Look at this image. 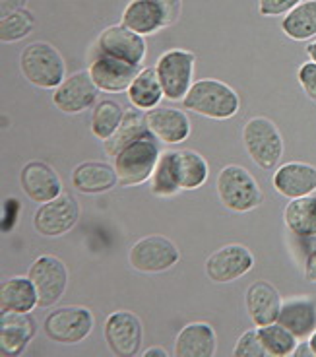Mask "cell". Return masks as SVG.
<instances>
[{
  "instance_id": "6da1fadb",
  "label": "cell",
  "mask_w": 316,
  "mask_h": 357,
  "mask_svg": "<svg viewBox=\"0 0 316 357\" xmlns=\"http://www.w3.org/2000/svg\"><path fill=\"white\" fill-rule=\"evenodd\" d=\"M182 109L212 121H227L241 111V98L229 84L216 78L196 80L181 101Z\"/></svg>"
},
{
  "instance_id": "7a4b0ae2",
  "label": "cell",
  "mask_w": 316,
  "mask_h": 357,
  "mask_svg": "<svg viewBox=\"0 0 316 357\" xmlns=\"http://www.w3.org/2000/svg\"><path fill=\"white\" fill-rule=\"evenodd\" d=\"M19 70L31 86L56 89L66 80V63L61 51L47 41H33L19 53Z\"/></svg>"
},
{
  "instance_id": "3957f363",
  "label": "cell",
  "mask_w": 316,
  "mask_h": 357,
  "mask_svg": "<svg viewBox=\"0 0 316 357\" xmlns=\"http://www.w3.org/2000/svg\"><path fill=\"white\" fill-rule=\"evenodd\" d=\"M216 190L219 202L235 214L253 212L264 202V192L258 181L243 165H226L219 171Z\"/></svg>"
},
{
  "instance_id": "277c9868",
  "label": "cell",
  "mask_w": 316,
  "mask_h": 357,
  "mask_svg": "<svg viewBox=\"0 0 316 357\" xmlns=\"http://www.w3.org/2000/svg\"><path fill=\"white\" fill-rule=\"evenodd\" d=\"M159 155H161V142L154 134L144 136L136 142L128 144L127 148H123L113 158L118 187H138V185H144L145 181H150Z\"/></svg>"
},
{
  "instance_id": "5b68a950",
  "label": "cell",
  "mask_w": 316,
  "mask_h": 357,
  "mask_svg": "<svg viewBox=\"0 0 316 357\" xmlns=\"http://www.w3.org/2000/svg\"><path fill=\"white\" fill-rule=\"evenodd\" d=\"M243 146L248 158L262 171H276L283 158V136L268 116H253L243 126Z\"/></svg>"
},
{
  "instance_id": "8992f818",
  "label": "cell",
  "mask_w": 316,
  "mask_h": 357,
  "mask_svg": "<svg viewBox=\"0 0 316 357\" xmlns=\"http://www.w3.org/2000/svg\"><path fill=\"white\" fill-rule=\"evenodd\" d=\"M95 326V317L88 307L81 305H66L56 307L43 321V332L51 342L76 346L90 336Z\"/></svg>"
},
{
  "instance_id": "52a82bcc",
  "label": "cell",
  "mask_w": 316,
  "mask_h": 357,
  "mask_svg": "<svg viewBox=\"0 0 316 357\" xmlns=\"http://www.w3.org/2000/svg\"><path fill=\"white\" fill-rule=\"evenodd\" d=\"M155 72L161 82L165 99L182 101L192 84L196 82V54L187 49H169L159 54L155 63Z\"/></svg>"
},
{
  "instance_id": "ba28073f",
  "label": "cell",
  "mask_w": 316,
  "mask_h": 357,
  "mask_svg": "<svg viewBox=\"0 0 316 357\" xmlns=\"http://www.w3.org/2000/svg\"><path fill=\"white\" fill-rule=\"evenodd\" d=\"M181 260V249L163 235L142 237L128 250V264L140 274H163Z\"/></svg>"
},
{
  "instance_id": "9c48e42d",
  "label": "cell",
  "mask_w": 316,
  "mask_h": 357,
  "mask_svg": "<svg viewBox=\"0 0 316 357\" xmlns=\"http://www.w3.org/2000/svg\"><path fill=\"white\" fill-rule=\"evenodd\" d=\"M103 338L117 357H136L144 344V324L136 312L118 309L105 319Z\"/></svg>"
},
{
  "instance_id": "30bf717a",
  "label": "cell",
  "mask_w": 316,
  "mask_h": 357,
  "mask_svg": "<svg viewBox=\"0 0 316 357\" xmlns=\"http://www.w3.org/2000/svg\"><path fill=\"white\" fill-rule=\"evenodd\" d=\"M27 276L35 284L39 307L43 309H51L58 303L68 287V268L53 255L37 257L27 270Z\"/></svg>"
},
{
  "instance_id": "8fae6325",
  "label": "cell",
  "mask_w": 316,
  "mask_h": 357,
  "mask_svg": "<svg viewBox=\"0 0 316 357\" xmlns=\"http://www.w3.org/2000/svg\"><path fill=\"white\" fill-rule=\"evenodd\" d=\"M80 222V204L72 195L63 192L51 202L39 204L33 214V229L43 237H63Z\"/></svg>"
},
{
  "instance_id": "7c38bea8",
  "label": "cell",
  "mask_w": 316,
  "mask_h": 357,
  "mask_svg": "<svg viewBox=\"0 0 316 357\" xmlns=\"http://www.w3.org/2000/svg\"><path fill=\"white\" fill-rule=\"evenodd\" d=\"M91 51L115 56L118 61L136 64V66H142L145 61V54H148V43H145V37L130 31L123 24H115V26H109L101 31L100 37L95 39V43L91 47Z\"/></svg>"
},
{
  "instance_id": "4fadbf2b",
  "label": "cell",
  "mask_w": 316,
  "mask_h": 357,
  "mask_svg": "<svg viewBox=\"0 0 316 357\" xmlns=\"http://www.w3.org/2000/svg\"><path fill=\"white\" fill-rule=\"evenodd\" d=\"M101 89L91 78L90 70H78L53 89V103L66 115H78L97 105Z\"/></svg>"
},
{
  "instance_id": "5bb4252c",
  "label": "cell",
  "mask_w": 316,
  "mask_h": 357,
  "mask_svg": "<svg viewBox=\"0 0 316 357\" xmlns=\"http://www.w3.org/2000/svg\"><path fill=\"white\" fill-rule=\"evenodd\" d=\"M254 268V255L248 247L231 243L214 250L206 259V276L216 284H231L246 276Z\"/></svg>"
},
{
  "instance_id": "9a60e30c",
  "label": "cell",
  "mask_w": 316,
  "mask_h": 357,
  "mask_svg": "<svg viewBox=\"0 0 316 357\" xmlns=\"http://www.w3.org/2000/svg\"><path fill=\"white\" fill-rule=\"evenodd\" d=\"M90 70L91 78L97 84L101 91L107 93H123L130 88V84L134 82L138 72L142 70V66L118 61L115 56L109 54L93 53L90 51Z\"/></svg>"
},
{
  "instance_id": "2e32d148",
  "label": "cell",
  "mask_w": 316,
  "mask_h": 357,
  "mask_svg": "<svg viewBox=\"0 0 316 357\" xmlns=\"http://www.w3.org/2000/svg\"><path fill=\"white\" fill-rule=\"evenodd\" d=\"M19 185L31 202L45 204L63 195V181L45 161H27L19 171Z\"/></svg>"
},
{
  "instance_id": "e0dca14e",
  "label": "cell",
  "mask_w": 316,
  "mask_h": 357,
  "mask_svg": "<svg viewBox=\"0 0 316 357\" xmlns=\"http://www.w3.org/2000/svg\"><path fill=\"white\" fill-rule=\"evenodd\" d=\"M37 321L31 312H2L0 314V351L4 357L22 356L35 338Z\"/></svg>"
},
{
  "instance_id": "ac0fdd59",
  "label": "cell",
  "mask_w": 316,
  "mask_h": 357,
  "mask_svg": "<svg viewBox=\"0 0 316 357\" xmlns=\"http://www.w3.org/2000/svg\"><path fill=\"white\" fill-rule=\"evenodd\" d=\"M148 128L165 146H177L189 140L192 123L184 109L155 107L145 113Z\"/></svg>"
},
{
  "instance_id": "d6986e66",
  "label": "cell",
  "mask_w": 316,
  "mask_h": 357,
  "mask_svg": "<svg viewBox=\"0 0 316 357\" xmlns=\"http://www.w3.org/2000/svg\"><path fill=\"white\" fill-rule=\"evenodd\" d=\"M271 185L281 197L301 198L316 192V167L305 161H290L274 171Z\"/></svg>"
},
{
  "instance_id": "ffe728a7",
  "label": "cell",
  "mask_w": 316,
  "mask_h": 357,
  "mask_svg": "<svg viewBox=\"0 0 316 357\" xmlns=\"http://www.w3.org/2000/svg\"><path fill=\"white\" fill-rule=\"evenodd\" d=\"M280 291L266 280H256L244 291V309L248 312L254 326H266L278 322L281 311Z\"/></svg>"
},
{
  "instance_id": "44dd1931",
  "label": "cell",
  "mask_w": 316,
  "mask_h": 357,
  "mask_svg": "<svg viewBox=\"0 0 316 357\" xmlns=\"http://www.w3.org/2000/svg\"><path fill=\"white\" fill-rule=\"evenodd\" d=\"M217 351V334L210 322H189L175 338V357H214Z\"/></svg>"
},
{
  "instance_id": "7402d4cb",
  "label": "cell",
  "mask_w": 316,
  "mask_h": 357,
  "mask_svg": "<svg viewBox=\"0 0 316 357\" xmlns=\"http://www.w3.org/2000/svg\"><path fill=\"white\" fill-rule=\"evenodd\" d=\"M278 322L293 332L299 342H305L316 331V299L310 295H295L283 299Z\"/></svg>"
},
{
  "instance_id": "603a6c76",
  "label": "cell",
  "mask_w": 316,
  "mask_h": 357,
  "mask_svg": "<svg viewBox=\"0 0 316 357\" xmlns=\"http://www.w3.org/2000/svg\"><path fill=\"white\" fill-rule=\"evenodd\" d=\"M120 24L138 36L148 37L167 27V16L155 0H130L123 10Z\"/></svg>"
},
{
  "instance_id": "cb8c5ba5",
  "label": "cell",
  "mask_w": 316,
  "mask_h": 357,
  "mask_svg": "<svg viewBox=\"0 0 316 357\" xmlns=\"http://www.w3.org/2000/svg\"><path fill=\"white\" fill-rule=\"evenodd\" d=\"M74 190L81 195H103L118 185L115 165L103 161H84L76 165L70 175Z\"/></svg>"
},
{
  "instance_id": "d4e9b609",
  "label": "cell",
  "mask_w": 316,
  "mask_h": 357,
  "mask_svg": "<svg viewBox=\"0 0 316 357\" xmlns=\"http://www.w3.org/2000/svg\"><path fill=\"white\" fill-rule=\"evenodd\" d=\"M39 307V294L29 276H12L0 286V311L33 312Z\"/></svg>"
},
{
  "instance_id": "484cf974",
  "label": "cell",
  "mask_w": 316,
  "mask_h": 357,
  "mask_svg": "<svg viewBox=\"0 0 316 357\" xmlns=\"http://www.w3.org/2000/svg\"><path fill=\"white\" fill-rule=\"evenodd\" d=\"M127 98L132 107L140 109L144 113L159 107L165 93H163L161 82L157 78L155 66H142V70L138 72L134 82L127 89Z\"/></svg>"
},
{
  "instance_id": "4316f807",
  "label": "cell",
  "mask_w": 316,
  "mask_h": 357,
  "mask_svg": "<svg viewBox=\"0 0 316 357\" xmlns=\"http://www.w3.org/2000/svg\"><path fill=\"white\" fill-rule=\"evenodd\" d=\"M283 222L297 239L316 237V192L290 200L283 210Z\"/></svg>"
},
{
  "instance_id": "83f0119b",
  "label": "cell",
  "mask_w": 316,
  "mask_h": 357,
  "mask_svg": "<svg viewBox=\"0 0 316 357\" xmlns=\"http://www.w3.org/2000/svg\"><path fill=\"white\" fill-rule=\"evenodd\" d=\"M150 128H148V121H145V113L140 109H127L123 123L117 128V132L113 134L109 140L103 142V150L109 158H115L123 148H127L128 144L136 142L144 136H150Z\"/></svg>"
},
{
  "instance_id": "f1b7e54d",
  "label": "cell",
  "mask_w": 316,
  "mask_h": 357,
  "mask_svg": "<svg viewBox=\"0 0 316 357\" xmlns=\"http://www.w3.org/2000/svg\"><path fill=\"white\" fill-rule=\"evenodd\" d=\"M182 190L181 177H179V163L177 152L165 150L157 160L154 173L150 177V192L157 198H171Z\"/></svg>"
},
{
  "instance_id": "f546056e",
  "label": "cell",
  "mask_w": 316,
  "mask_h": 357,
  "mask_svg": "<svg viewBox=\"0 0 316 357\" xmlns=\"http://www.w3.org/2000/svg\"><path fill=\"white\" fill-rule=\"evenodd\" d=\"M281 31L293 41L316 37V0H303L281 20Z\"/></svg>"
},
{
  "instance_id": "4dcf8cb0",
  "label": "cell",
  "mask_w": 316,
  "mask_h": 357,
  "mask_svg": "<svg viewBox=\"0 0 316 357\" xmlns=\"http://www.w3.org/2000/svg\"><path fill=\"white\" fill-rule=\"evenodd\" d=\"M125 107L113 101V99H103V101H97V105L93 107L91 111V119H90V130L91 134L105 142L109 140L113 134L117 132V128L123 123L125 119Z\"/></svg>"
},
{
  "instance_id": "1f68e13d",
  "label": "cell",
  "mask_w": 316,
  "mask_h": 357,
  "mask_svg": "<svg viewBox=\"0 0 316 357\" xmlns=\"http://www.w3.org/2000/svg\"><path fill=\"white\" fill-rule=\"evenodd\" d=\"M179 177L182 190H198L206 185L210 177V165L206 158L196 150H181L177 152Z\"/></svg>"
},
{
  "instance_id": "d6a6232c",
  "label": "cell",
  "mask_w": 316,
  "mask_h": 357,
  "mask_svg": "<svg viewBox=\"0 0 316 357\" xmlns=\"http://www.w3.org/2000/svg\"><path fill=\"white\" fill-rule=\"evenodd\" d=\"M258 336L262 340L266 354L271 357H291L295 356L299 346V338L290 332L280 322H271L266 326H256Z\"/></svg>"
},
{
  "instance_id": "836d02e7",
  "label": "cell",
  "mask_w": 316,
  "mask_h": 357,
  "mask_svg": "<svg viewBox=\"0 0 316 357\" xmlns=\"http://www.w3.org/2000/svg\"><path fill=\"white\" fill-rule=\"evenodd\" d=\"M35 27V18L27 8L16 10L0 16V41L2 43H18L26 39Z\"/></svg>"
},
{
  "instance_id": "e575fe53",
  "label": "cell",
  "mask_w": 316,
  "mask_h": 357,
  "mask_svg": "<svg viewBox=\"0 0 316 357\" xmlns=\"http://www.w3.org/2000/svg\"><path fill=\"white\" fill-rule=\"evenodd\" d=\"M266 349L262 346V340L258 336V328L246 331L243 336H239L233 348V357H266Z\"/></svg>"
},
{
  "instance_id": "d590c367",
  "label": "cell",
  "mask_w": 316,
  "mask_h": 357,
  "mask_svg": "<svg viewBox=\"0 0 316 357\" xmlns=\"http://www.w3.org/2000/svg\"><path fill=\"white\" fill-rule=\"evenodd\" d=\"M303 0H258V12L264 18L287 16L291 10L299 6Z\"/></svg>"
},
{
  "instance_id": "8d00e7d4",
  "label": "cell",
  "mask_w": 316,
  "mask_h": 357,
  "mask_svg": "<svg viewBox=\"0 0 316 357\" xmlns=\"http://www.w3.org/2000/svg\"><path fill=\"white\" fill-rule=\"evenodd\" d=\"M297 80L303 91L307 93V98L316 101V63L308 61L301 64L297 70Z\"/></svg>"
},
{
  "instance_id": "74e56055",
  "label": "cell",
  "mask_w": 316,
  "mask_h": 357,
  "mask_svg": "<svg viewBox=\"0 0 316 357\" xmlns=\"http://www.w3.org/2000/svg\"><path fill=\"white\" fill-rule=\"evenodd\" d=\"M22 204L18 198H6L2 204V233H10L18 225Z\"/></svg>"
},
{
  "instance_id": "f35d334b",
  "label": "cell",
  "mask_w": 316,
  "mask_h": 357,
  "mask_svg": "<svg viewBox=\"0 0 316 357\" xmlns=\"http://www.w3.org/2000/svg\"><path fill=\"white\" fill-rule=\"evenodd\" d=\"M301 241H305V280L316 284V237Z\"/></svg>"
},
{
  "instance_id": "ab89813d",
  "label": "cell",
  "mask_w": 316,
  "mask_h": 357,
  "mask_svg": "<svg viewBox=\"0 0 316 357\" xmlns=\"http://www.w3.org/2000/svg\"><path fill=\"white\" fill-rule=\"evenodd\" d=\"M167 16V27L175 26L182 12V0H155Z\"/></svg>"
},
{
  "instance_id": "60d3db41",
  "label": "cell",
  "mask_w": 316,
  "mask_h": 357,
  "mask_svg": "<svg viewBox=\"0 0 316 357\" xmlns=\"http://www.w3.org/2000/svg\"><path fill=\"white\" fill-rule=\"evenodd\" d=\"M27 6V0H0V16L10 14V12H16Z\"/></svg>"
},
{
  "instance_id": "b9f144b4",
  "label": "cell",
  "mask_w": 316,
  "mask_h": 357,
  "mask_svg": "<svg viewBox=\"0 0 316 357\" xmlns=\"http://www.w3.org/2000/svg\"><path fill=\"white\" fill-rule=\"evenodd\" d=\"M142 356L144 357H167V349L161 348V346H152V348H148L142 351Z\"/></svg>"
},
{
  "instance_id": "7bdbcfd3",
  "label": "cell",
  "mask_w": 316,
  "mask_h": 357,
  "mask_svg": "<svg viewBox=\"0 0 316 357\" xmlns=\"http://www.w3.org/2000/svg\"><path fill=\"white\" fill-rule=\"evenodd\" d=\"M307 56H308V61L316 63V39L307 45Z\"/></svg>"
},
{
  "instance_id": "ee69618b",
  "label": "cell",
  "mask_w": 316,
  "mask_h": 357,
  "mask_svg": "<svg viewBox=\"0 0 316 357\" xmlns=\"http://www.w3.org/2000/svg\"><path fill=\"white\" fill-rule=\"evenodd\" d=\"M307 344H308V348H310V354H313V356L316 357V331L313 332L310 336H308Z\"/></svg>"
}]
</instances>
